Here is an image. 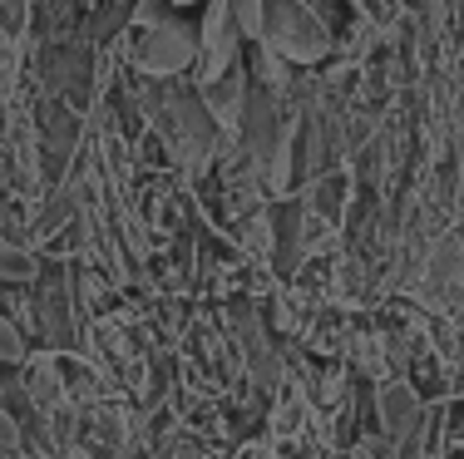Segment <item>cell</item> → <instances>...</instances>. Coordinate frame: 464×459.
<instances>
[{
    "label": "cell",
    "mask_w": 464,
    "mask_h": 459,
    "mask_svg": "<svg viewBox=\"0 0 464 459\" xmlns=\"http://www.w3.org/2000/svg\"><path fill=\"white\" fill-rule=\"evenodd\" d=\"M198 60V30L179 15H163L159 5L139 0L134 10V64L153 80H173Z\"/></svg>",
    "instance_id": "cell-1"
},
{
    "label": "cell",
    "mask_w": 464,
    "mask_h": 459,
    "mask_svg": "<svg viewBox=\"0 0 464 459\" xmlns=\"http://www.w3.org/2000/svg\"><path fill=\"white\" fill-rule=\"evenodd\" d=\"M272 54L292 64H316L331 54V30L306 0H267V15H262V40Z\"/></svg>",
    "instance_id": "cell-2"
},
{
    "label": "cell",
    "mask_w": 464,
    "mask_h": 459,
    "mask_svg": "<svg viewBox=\"0 0 464 459\" xmlns=\"http://www.w3.org/2000/svg\"><path fill=\"white\" fill-rule=\"evenodd\" d=\"M159 124H163V139H169L173 158L183 163V168H208V158H213L218 148V124L208 119V109L198 94H173V100H163L159 109Z\"/></svg>",
    "instance_id": "cell-3"
},
{
    "label": "cell",
    "mask_w": 464,
    "mask_h": 459,
    "mask_svg": "<svg viewBox=\"0 0 464 459\" xmlns=\"http://www.w3.org/2000/svg\"><path fill=\"white\" fill-rule=\"evenodd\" d=\"M237 64H242V35H237V25H232L227 0H208V15H203V25H198V84L223 80Z\"/></svg>",
    "instance_id": "cell-4"
},
{
    "label": "cell",
    "mask_w": 464,
    "mask_h": 459,
    "mask_svg": "<svg viewBox=\"0 0 464 459\" xmlns=\"http://www.w3.org/2000/svg\"><path fill=\"white\" fill-rule=\"evenodd\" d=\"M247 94H252V84H247V70H227L223 80H213V84H203L198 90V100H203L208 109V119L218 124V134H232V129L242 124V109H247Z\"/></svg>",
    "instance_id": "cell-5"
},
{
    "label": "cell",
    "mask_w": 464,
    "mask_h": 459,
    "mask_svg": "<svg viewBox=\"0 0 464 459\" xmlns=\"http://www.w3.org/2000/svg\"><path fill=\"white\" fill-rule=\"evenodd\" d=\"M415 420H420V406H415L411 386H385L381 390V425H385V435H391V440H405V435L415 430Z\"/></svg>",
    "instance_id": "cell-6"
},
{
    "label": "cell",
    "mask_w": 464,
    "mask_h": 459,
    "mask_svg": "<svg viewBox=\"0 0 464 459\" xmlns=\"http://www.w3.org/2000/svg\"><path fill=\"white\" fill-rule=\"evenodd\" d=\"M232 25H237L242 45H257L262 40V15H267V0H227Z\"/></svg>",
    "instance_id": "cell-7"
},
{
    "label": "cell",
    "mask_w": 464,
    "mask_h": 459,
    "mask_svg": "<svg viewBox=\"0 0 464 459\" xmlns=\"http://www.w3.org/2000/svg\"><path fill=\"white\" fill-rule=\"evenodd\" d=\"M30 277H35V257L25 247L0 243V282H30Z\"/></svg>",
    "instance_id": "cell-8"
},
{
    "label": "cell",
    "mask_w": 464,
    "mask_h": 459,
    "mask_svg": "<svg viewBox=\"0 0 464 459\" xmlns=\"http://www.w3.org/2000/svg\"><path fill=\"white\" fill-rule=\"evenodd\" d=\"M252 50H257V80H262V90H272V94H277V90H286V70H282V54H272L267 45H252Z\"/></svg>",
    "instance_id": "cell-9"
},
{
    "label": "cell",
    "mask_w": 464,
    "mask_h": 459,
    "mask_svg": "<svg viewBox=\"0 0 464 459\" xmlns=\"http://www.w3.org/2000/svg\"><path fill=\"white\" fill-rule=\"evenodd\" d=\"M25 15H30V0H0V35H20L25 30Z\"/></svg>",
    "instance_id": "cell-10"
},
{
    "label": "cell",
    "mask_w": 464,
    "mask_h": 459,
    "mask_svg": "<svg viewBox=\"0 0 464 459\" xmlns=\"http://www.w3.org/2000/svg\"><path fill=\"white\" fill-rule=\"evenodd\" d=\"M70 203H74V198H70V193H64V198H54V203L45 207V213H40V223H35V233H40V237H50V233H54V227H60V223H64V217H70V213H74V207H70Z\"/></svg>",
    "instance_id": "cell-11"
},
{
    "label": "cell",
    "mask_w": 464,
    "mask_h": 459,
    "mask_svg": "<svg viewBox=\"0 0 464 459\" xmlns=\"http://www.w3.org/2000/svg\"><path fill=\"white\" fill-rule=\"evenodd\" d=\"M20 351H25V346H20V331L0 316V360H20Z\"/></svg>",
    "instance_id": "cell-12"
},
{
    "label": "cell",
    "mask_w": 464,
    "mask_h": 459,
    "mask_svg": "<svg viewBox=\"0 0 464 459\" xmlns=\"http://www.w3.org/2000/svg\"><path fill=\"white\" fill-rule=\"evenodd\" d=\"M20 440V430H15V420H10L5 410H0V450H10V445Z\"/></svg>",
    "instance_id": "cell-13"
},
{
    "label": "cell",
    "mask_w": 464,
    "mask_h": 459,
    "mask_svg": "<svg viewBox=\"0 0 464 459\" xmlns=\"http://www.w3.org/2000/svg\"><path fill=\"white\" fill-rule=\"evenodd\" d=\"M169 5H179V10H183V5H208V0H169Z\"/></svg>",
    "instance_id": "cell-14"
},
{
    "label": "cell",
    "mask_w": 464,
    "mask_h": 459,
    "mask_svg": "<svg viewBox=\"0 0 464 459\" xmlns=\"http://www.w3.org/2000/svg\"><path fill=\"white\" fill-rule=\"evenodd\" d=\"M84 5H99V0H84Z\"/></svg>",
    "instance_id": "cell-15"
}]
</instances>
